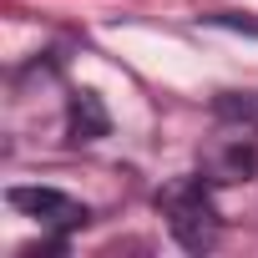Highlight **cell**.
Listing matches in <instances>:
<instances>
[{"mask_svg":"<svg viewBox=\"0 0 258 258\" xmlns=\"http://www.w3.org/2000/svg\"><path fill=\"white\" fill-rule=\"evenodd\" d=\"M218 182L198 167V172H182L172 182L157 187V213L167 218V233L177 238V248L187 253H213L218 238H223V213H218Z\"/></svg>","mask_w":258,"mask_h":258,"instance_id":"1","label":"cell"},{"mask_svg":"<svg viewBox=\"0 0 258 258\" xmlns=\"http://www.w3.org/2000/svg\"><path fill=\"white\" fill-rule=\"evenodd\" d=\"M6 203L16 208V213H26V218H36L41 228H51V238L41 243V253H66L71 248V233H81L86 223H91V208L86 203H76L71 192H61V187H26V182H16V187H6Z\"/></svg>","mask_w":258,"mask_h":258,"instance_id":"2","label":"cell"},{"mask_svg":"<svg viewBox=\"0 0 258 258\" xmlns=\"http://www.w3.org/2000/svg\"><path fill=\"white\" fill-rule=\"evenodd\" d=\"M203 172L218 187L258 177V116H233V126H223L203 152Z\"/></svg>","mask_w":258,"mask_h":258,"instance_id":"3","label":"cell"},{"mask_svg":"<svg viewBox=\"0 0 258 258\" xmlns=\"http://www.w3.org/2000/svg\"><path fill=\"white\" fill-rule=\"evenodd\" d=\"M111 132V116L96 91H71L66 101V147H91Z\"/></svg>","mask_w":258,"mask_h":258,"instance_id":"4","label":"cell"},{"mask_svg":"<svg viewBox=\"0 0 258 258\" xmlns=\"http://www.w3.org/2000/svg\"><path fill=\"white\" fill-rule=\"evenodd\" d=\"M208 26H223V31H243V36H258V21H248V16H228V11H218V16H203Z\"/></svg>","mask_w":258,"mask_h":258,"instance_id":"5","label":"cell"}]
</instances>
